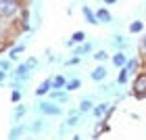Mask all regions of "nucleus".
I'll return each mask as SVG.
<instances>
[{"label":"nucleus","instance_id":"nucleus-9","mask_svg":"<svg viewBox=\"0 0 146 140\" xmlns=\"http://www.w3.org/2000/svg\"><path fill=\"white\" fill-rule=\"evenodd\" d=\"M31 73H34V69L29 67L27 63H19L15 65V69H13V77H19V79H23V82H29L31 79Z\"/></svg>","mask_w":146,"mask_h":140},{"label":"nucleus","instance_id":"nucleus-1","mask_svg":"<svg viewBox=\"0 0 146 140\" xmlns=\"http://www.w3.org/2000/svg\"><path fill=\"white\" fill-rule=\"evenodd\" d=\"M17 31L21 34V29H19V23H17V21H11V19L0 17V52L9 50L11 46H13V40H15Z\"/></svg>","mask_w":146,"mask_h":140},{"label":"nucleus","instance_id":"nucleus-17","mask_svg":"<svg viewBox=\"0 0 146 140\" xmlns=\"http://www.w3.org/2000/svg\"><path fill=\"white\" fill-rule=\"evenodd\" d=\"M144 29H146V25H144V21L140 17L134 19V21H129V25H127V34L129 36H142Z\"/></svg>","mask_w":146,"mask_h":140},{"label":"nucleus","instance_id":"nucleus-35","mask_svg":"<svg viewBox=\"0 0 146 140\" xmlns=\"http://www.w3.org/2000/svg\"><path fill=\"white\" fill-rule=\"evenodd\" d=\"M0 65H2V59H0Z\"/></svg>","mask_w":146,"mask_h":140},{"label":"nucleus","instance_id":"nucleus-21","mask_svg":"<svg viewBox=\"0 0 146 140\" xmlns=\"http://www.w3.org/2000/svg\"><path fill=\"white\" fill-rule=\"evenodd\" d=\"M111 128H109V119H96V130L94 132H92V136H94V138H100L102 134H107V132H109Z\"/></svg>","mask_w":146,"mask_h":140},{"label":"nucleus","instance_id":"nucleus-18","mask_svg":"<svg viewBox=\"0 0 146 140\" xmlns=\"http://www.w3.org/2000/svg\"><path fill=\"white\" fill-rule=\"evenodd\" d=\"M25 48H27V42H19V44H13L9 48V59L11 61H19V57L25 52Z\"/></svg>","mask_w":146,"mask_h":140},{"label":"nucleus","instance_id":"nucleus-22","mask_svg":"<svg viewBox=\"0 0 146 140\" xmlns=\"http://www.w3.org/2000/svg\"><path fill=\"white\" fill-rule=\"evenodd\" d=\"M94 96H88V98H82V101H79V105H77V109H79V113H90L92 109H94Z\"/></svg>","mask_w":146,"mask_h":140},{"label":"nucleus","instance_id":"nucleus-11","mask_svg":"<svg viewBox=\"0 0 146 140\" xmlns=\"http://www.w3.org/2000/svg\"><path fill=\"white\" fill-rule=\"evenodd\" d=\"M144 67V61H142V57L140 55H136V57H129L127 59V63H125V69H127L131 73V77L136 75V73H140Z\"/></svg>","mask_w":146,"mask_h":140},{"label":"nucleus","instance_id":"nucleus-31","mask_svg":"<svg viewBox=\"0 0 146 140\" xmlns=\"http://www.w3.org/2000/svg\"><path fill=\"white\" fill-rule=\"evenodd\" d=\"M71 40H73L75 44L86 42V31H73V34H71Z\"/></svg>","mask_w":146,"mask_h":140},{"label":"nucleus","instance_id":"nucleus-4","mask_svg":"<svg viewBox=\"0 0 146 140\" xmlns=\"http://www.w3.org/2000/svg\"><path fill=\"white\" fill-rule=\"evenodd\" d=\"M134 98L138 101H144L146 98V65L142 67L140 73H136L134 75V82H131V92H129Z\"/></svg>","mask_w":146,"mask_h":140},{"label":"nucleus","instance_id":"nucleus-33","mask_svg":"<svg viewBox=\"0 0 146 140\" xmlns=\"http://www.w3.org/2000/svg\"><path fill=\"white\" fill-rule=\"evenodd\" d=\"M13 73L11 71H4V69H0V86H4L6 84V77H11Z\"/></svg>","mask_w":146,"mask_h":140},{"label":"nucleus","instance_id":"nucleus-12","mask_svg":"<svg viewBox=\"0 0 146 140\" xmlns=\"http://www.w3.org/2000/svg\"><path fill=\"white\" fill-rule=\"evenodd\" d=\"M50 90H52V77H46V79H42V82L36 86L34 96H36V98H46Z\"/></svg>","mask_w":146,"mask_h":140},{"label":"nucleus","instance_id":"nucleus-7","mask_svg":"<svg viewBox=\"0 0 146 140\" xmlns=\"http://www.w3.org/2000/svg\"><path fill=\"white\" fill-rule=\"evenodd\" d=\"M46 128H48V117H46V115H40V117L34 119V121L27 123V134H29V136L40 134V132H44Z\"/></svg>","mask_w":146,"mask_h":140},{"label":"nucleus","instance_id":"nucleus-16","mask_svg":"<svg viewBox=\"0 0 146 140\" xmlns=\"http://www.w3.org/2000/svg\"><path fill=\"white\" fill-rule=\"evenodd\" d=\"M109 107H111V103L109 101H102V103H96L94 105V109L90 111V115L94 117V119H102L104 115H107V111H109Z\"/></svg>","mask_w":146,"mask_h":140},{"label":"nucleus","instance_id":"nucleus-26","mask_svg":"<svg viewBox=\"0 0 146 140\" xmlns=\"http://www.w3.org/2000/svg\"><path fill=\"white\" fill-rule=\"evenodd\" d=\"M65 86H67V75H63V73L52 75V88H65Z\"/></svg>","mask_w":146,"mask_h":140},{"label":"nucleus","instance_id":"nucleus-2","mask_svg":"<svg viewBox=\"0 0 146 140\" xmlns=\"http://www.w3.org/2000/svg\"><path fill=\"white\" fill-rule=\"evenodd\" d=\"M23 6H25V0H0V17L17 21Z\"/></svg>","mask_w":146,"mask_h":140},{"label":"nucleus","instance_id":"nucleus-19","mask_svg":"<svg viewBox=\"0 0 146 140\" xmlns=\"http://www.w3.org/2000/svg\"><path fill=\"white\" fill-rule=\"evenodd\" d=\"M25 115H27V107H25L23 103H15V109H13V115H11L13 123H19Z\"/></svg>","mask_w":146,"mask_h":140},{"label":"nucleus","instance_id":"nucleus-25","mask_svg":"<svg viewBox=\"0 0 146 140\" xmlns=\"http://www.w3.org/2000/svg\"><path fill=\"white\" fill-rule=\"evenodd\" d=\"M92 59L98 63H104V61H111V57H109V52L104 50V48H96L94 52H92Z\"/></svg>","mask_w":146,"mask_h":140},{"label":"nucleus","instance_id":"nucleus-23","mask_svg":"<svg viewBox=\"0 0 146 140\" xmlns=\"http://www.w3.org/2000/svg\"><path fill=\"white\" fill-rule=\"evenodd\" d=\"M129 79H131V73L125 69V67H121V69H119V73H117V77H115V82H117L119 86H125V84H129Z\"/></svg>","mask_w":146,"mask_h":140},{"label":"nucleus","instance_id":"nucleus-24","mask_svg":"<svg viewBox=\"0 0 146 140\" xmlns=\"http://www.w3.org/2000/svg\"><path fill=\"white\" fill-rule=\"evenodd\" d=\"M69 92H75L82 88V79H79V75H69L67 77V86H65Z\"/></svg>","mask_w":146,"mask_h":140},{"label":"nucleus","instance_id":"nucleus-8","mask_svg":"<svg viewBox=\"0 0 146 140\" xmlns=\"http://www.w3.org/2000/svg\"><path fill=\"white\" fill-rule=\"evenodd\" d=\"M90 79H92V82H94V84L107 82V79H109V67H107V65H104V63H98L96 67H94V69L90 71Z\"/></svg>","mask_w":146,"mask_h":140},{"label":"nucleus","instance_id":"nucleus-27","mask_svg":"<svg viewBox=\"0 0 146 140\" xmlns=\"http://www.w3.org/2000/svg\"><path fill=\"white\" fill-rule=\"evenodd\" d=\"M82 119H84V113H73V115H67L65 121L69 123V128H75V125L82 123Z\"/></svg>","mask_w":146,"mask_h":140},{"label":"nucleus","instance_id":"nucleus-14","mask_svg":"<svg viewBox=\"0 0 146 140\" xmlns=\"http://www.w3.org/2000/svg\"><path fill=\"white\" fill-rule=\"evenodd\" d=\"M127 52L125 50H115L111 55V63H113V67H117V69H121V67H125V63H127Z\"/></svg>","mask_w":146,"mask_h":140},{"label":"nucleus","instance_id":"nucleus-10","mask_svg":"<svg viewBox=\"0 0 146 140\" xmlns=\"http://www.w3.org/2000/svg\"><path fill=\"white\" fill-rule=\"evenodd\" d=\"M69 90L67 88H52L50 92H48V98L50 101H54V103H58V105H65V103H69Z\"/></svg>","mask_w":146,"mask_h":140},{"label":"nucleus","instance_id":"nucleus-13","mask_svg":"<svg viewBox=\"0 0 146 140\" xmlns=\"http://www.w3.org/2000/svg\"><path fill=\"white\" fill-rule=\"evenodd\" d=\"M96 19H98V25H109L115 21V17L111 15L109 6H100V9H96Z\"/></svg>","mask_w":146,"mask_h":140},{"label":"nucleus","instance_id":"nucleus-34","mask_svg":"<svg viewBox=\"0 0 146 140\" xmlns=\"http://www.w3.org/2000/svg\"><path fill=\"white\" fill-rule=\"evenodd\" d=\"M100 2H102L104 6H113V4H117L119 0H100Z\"/></svg>","mask_w":146,"mask_h":140},{"label":"nucleus","instance_id":"nucleus-29","mask_svg":"<svg viewBox=\"0 0 146 140\" xmlns=\"http://www.w3.org/2000/svg\"><path fill=\"white\" fill-rule=\"evenodd\" d=\"M23 101V90L21 88H13L11 92V103H21Z\"/></svg>","mask_w":146,"mask_h":140},{"label":"nucleus","instance_id":"nucleus-20","mask_svg":"<svg viewBox=\"0 0 146 140\" xmlns=\"http://www.w3.org/2000/svg\"><path fill=\"white\" fill-rule=\"evenodd\" d=\"M82 15H84V19H86V23H90V25H98V19H96V9H92V6L84 4V6H82Z\"/></svg>","mask_w":146,"mask_h":140},{"label":"nucleus","instance_id":"nucleus-3","mask_svg":"<svg viewBox=\"0 0 146 140\" xmlns=\"http://www.w3.org/2000/svg\"><path fill=\"white\" fill-rule=\"evenodd\" d=\"M36 109H38L40 115H46V117H63V115H65L63 105L50 101L48 96H46V98H40L38 105H36Z\"/></svg>","mask_w":146,"mask_h":140},{"label":"nucleus","instance_id":"nucleus-5","mask_svg":"<svg viewBox=\"0 0 146 140\" xmlns=\"http://www.w3.org/2000/svg\"><path fill=\"white\" fill-rule=\"evenodd\" d=\"M111 48L113 50H125V52H127L131 48V40L125 34H121V31H113V34H111Z\"/></svg>","mask_w":146,"mask_h":140},{"label":"nucleus","instance_id":"nucleus-28","mask_svg":"<svg viewBox=\"0 0 146 140\" xmlns=\"http://www.w3.org/2000/svg\"><path fill=\"white\" fill-rule=\"evenodd\" d=\"M82 59L84 57H77V55H71L69 59H65L63 61V67H77L79 63H82Z\"/></svg>","mask_w":146,"mask_h":140},{"label":"nucleus","instance_id":"nucleus-6","mask_svg":"<svg viewBox=\"0 0 146 140\" xmlns=\"http://www.w3.org/2000/svg\"><path fill=\"white\" fill-rule=\"evenodd\" d=\"M96 40H86V42H82V44H75L73 46V52L71 55H77V57H88V55H92V52L96 50Z\"/></svg>","mask_w":146,"mask_h":140},{"label":"nucleus","instance_id":"nucleus-15","mask_svg":"<svg viewBox=\"0 0 146 140\" xmlns=\"http://www.w3.org/2000/svg\"><path fill=\"white\" fill-rule=\"evenodd\" d=\"M25 134H27V123H13V128L9 130V138L11 140H17V138H23Z\"/></svg>","mask_w":146,"mask_h":140},{"label":"nucleus","instance_id":"nucleus-30","mask_svg":"<svg viewBox=\"0 0 146 140\" xmlns=\"http://www.w3.org/2000/svg\"><path fill=\"white\" fill-rule=\"evenodd\" d=\"M69 130H71V128H69V123H67V121H63L61 125H58V132H56V136H58V138H67Z\"/></svg>","mask_w":146,"mask_h":140},{"label":"nucleus","instance_id":"nucleus-32","mask_svg":"<svg viewBox=\"0 0 146 140\" xmlns=\"http://www.w3.org/2000/svg\"><path fill=\"white\" fill-rule=\"evenodd\" d=\"M25 63H27V65H29V67L34 69V71L42 67V63H40V59H38V57H29V59H27V61H25Z\"/></svg>","mask_w":146,"mask_h":140}]
</instances>
